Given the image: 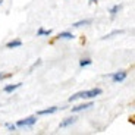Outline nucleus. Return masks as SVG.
I'll use <instances>...</instances> for the list:
<instances>
[{
    "instance_id": "nucleus-10",
    "label": "nucleus",
    "mask_w": 135,
    "mask_h": 135,
    "mask_svg": "<svg viewBox=\"0 0 135 135\" xmlns=\"http://www.w3.org/2000/svg\"><path fill=\"white\" fill-rule=\"evenodd\" d=\"M90 24H91V19H84V21H78V22L72 24V27L79 28V27H82V25H90Z\"/></svg>"
},
{
    "instance_id": "nucleus-6",
    "label": "nucleus",
    "mask_w": 135,
    "mask_h": 135,
    "mask_svg": "<svg viewBox=\"0 0 135 135\" xmlns=\"http://www.w3.org/2000/svg\"><path fill=\"white\" fill-rule=\"evenodd\" d=\"M93 107V103H84V104H79L76 107H72V112L76 113V112H81V110H85V109H90Z\"/></svg>"
},
{
    "instance_id": "nucleus-16",
    "label": "nucleus",
    "mask_w": 135,
    "mask_h": 135,
    "mask_svg": "<svg viewBox=\"0 0 135 135\" xmlns=\"http://www.w3.org/2000/svg\"><path fill=\"white\" fill-rule=\"evenodd\" d=\"M9 76H12V74H2V72H0V81L4 79V78H9Z\"/></svg>"
},
{
    "instance_id": "nucleus-5",
    "label": "nucleus",
    "mask_w": 135,
    "mask_h": 135,
    "mask_svg": "<svg viewBox=\"0 0 135 135\" xmlns=\"http://www.w3.org/2000/svg\"><path fill=\"white\" fill-rule=\"evenodd\" d=\"M59 107H56V106H53V107H49V109H44V110H38L37 112V116H43V115H51V113H54V112H57Z\"/></svg>"
},
{
    "instance_id": "nucleus-2",
    "label": "nucleus",
    "mask_w": 135,
    "mask_h": 135,
    "mask_svg": "<svg viewBox=\"0 0 135 135\" xmlns=\"http://www.w3.org/2000/svg\"><path fill=\"white\" fill-rule=\"evenodd\" d=\"M37 122V116H30V118L27 119H21V120H18L16 126H19V128H27V126H34V123Z\"/></svg>"
},
{
    "instance_id": "nucleus-8",
    "label": "nucleus",
    "mask_w": 135,
    "mask_h": 135,
    "mask_svg": "<svg viewBox=\"0 0 135 135\" xmlns=\"http://www.w3.org/2000/svg\"><path fill=\"white\" fill-rule=\"evenodd\" d=\"M21 46H22V41H21V40H12V41L7 43L6 47L7 49H16V47H21Z\"/></svg>"
},
{
    "instance_id": "nucleus-15",
    "label": "nucleus",
    "mask_w": 135,
    "mask_h": 135,
    "mask_svg": "<svg viewBox=\"0 0 135 135\" xmlns=\"http://www.w3.org/2000/svg\"><path fill=\"white\" fill-rule=\"evenodd\" d=\"M7 128H9V132H15L18 126L16 125H12V123H7Z\"/></svg>"
},
{
    "instance_id": "nucleus-4",
    "label": "nucleus",
    "mask_w": 135,
    "mask_h": 135,
    "mask_svg": "<svg viewBox=\"0 0 135 135\" xmlns=\"http://www.w3.org/2000/svg\"><path fill=\"white\" fill-rule=\"evenodd\" d=\"M75 122H76V118H74V116L66 118L65 120H62L60 123H59V128H66V126H71V125H74Z\"/></svg>"
},
{
    "instance_id": "nucleus-11",
    "label": "nucleus",
    "mask_w": 135,
    "mask_h": 135,
    "mask_svg": "<svg viewBox=\"0 0 135 135\" xmlns=\"http://www.w3.org/2000/svg\"><path fill=\"white\" fill-rule=\"evenodd\" d=\"M120 9H122V6H120V4H115V6H113L110 10H109V13H110L112 16H116V15L119 13V10H120Z\"/></svg>"
},
{
    "instance_id": "nucleus-1",
    "label": "nucleus",
    "mask_w": 135,
    "mask_h": 135,
    "mask_svg": "<svg viewBox=\"0 0 135 135\" xmlns=\"http://www.w3.org/2000/svg\"><path fill=\"white\" fill-rule=\"evenodd\" d=\"M101 94V90L100 88H93V90H87V91H79L76 94H74L69 101H75L78 98H93V97H97V95Z\"/></svg>"
},
{
    "instance_id": "nucleus-9",
    "label": "nucleus",
    "mask_w": 135,
    "mask_h": 135,
    "mask_svg": "<svg viewBox=\"0 0 135 135\" xmlns=\"http://www.w3.org/2000/svg\"><path fill=\"white\" fill-rule=\"evenodd\" d=\"M57 38H63V40H72V38H75V35H74L72 32H68V31H66V32H60V34H59Z\"/></svg>"
},
{
    "instance_id": "nucleus-12",
    "label": "nucleus",
    "mask_w": 135,
    "mask_h": 135,
    "mask_svg": "<svg viewBox=\"0 0 135 135\" xmlns=\"http://www.w3.org/2000/svg\"><path fill=\"white\" fill-rule=\"evenodd\" d=\"M51 34V31L50 30H44V28H40V30L37 31V37H43V35H50Z\"/></svg>"
},
{
    "instance_id": "nucleus-3",
    "label": "nucleus",
    "mask_w": 135,
    "mask_h": 135,
    "mask_svg": "<svg viewBox=\"0 0 135 135\" xmlns=\"http://www.w3.org/2000/svg\"><path fill=\"white\" fill-rule=\"evenodd\" d=\"M110 78H112V81L115 82V84H118V82L125 81L126 72L125 71H119V72H115V74H110Z\"/></svg>"
},
{
    "instance_id": "nucleus-13",
    "label": "nucleus",
    "mask_w": 135,
    "mask_h": 135,
    "mask_svg": "<svg viewBox=\"0 0 135 135\" xmlns=\"http://www.w3.org/2000/svg\"><path fill=\"white\" fill-rule=\"evenodd\" d=\"M119 34H123V30H116V31H113V32L104 35V37H103V40H106V38H110V37H113V35H119Z\"/></svg>"
},
{
    "instance_id": "nucleus-17",
    "label": "nucleus",
    "mask_w": 135,
    "mask_h": 135,
    "mask_svg": "<svg viewBox=\"0 0 135 135\" xmlns=\"http://www.w3.org/2000/svg\"><path fill=\"white\" fill-rule=\"evenodd\" d=\"M90 2H91V3H97L98 0H90Z\"/></svg>"
},
{
    "instance_id": "nucleus-14",
    "label": "nucleus",
    "mask_w": 135,
    "mask_h": 135,
    "mask_svg": "<svg viewBox=\"0 0 135 135\" xmlns=\"http://www.w3.org/2000/svg\"><path fill=\"white\" fill-rule=\"evenodd\" d=\"M91 63H93L91 59H82V60L79 62V66H81V68H84V66H90Z\"/></svg>"
},
{
    "instance_id": "nucleus-18",
    "label": "nucleus",
    "mask_w": 135,
    "mask_h": 135,
    "mask_svg": "<svg viewBox=\"0 0 135 135\" xmlns=\"http://www.w3.org/2000/svg\"><path fill=\"white\" fill-rule=\"evenodd\" d=\"M2 3H3V0H0V4H2Z\"/></svg>"
},
{
    "instance_id": "nucleus-7",
    "label": "nucleus",
    "mask_w": 135,
    "mask_h": 135,
    "mask_svg": "<svg viewBox=\"0 0 135 135\" xmlns=\"http://www.w3.org/2000/svg\"><path fill=\"white\" fill-rule=\"evenodd\" d=\"M21 85H22L21 82H18V84H10V85H6V87L3 88V91H4V93H13L15 90H18V88L21 87Z\"/></svg>"
}]
</instances>
